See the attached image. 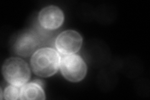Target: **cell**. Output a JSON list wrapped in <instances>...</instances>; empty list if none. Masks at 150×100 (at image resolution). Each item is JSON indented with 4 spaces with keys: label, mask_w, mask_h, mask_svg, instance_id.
Instances as JSON below:
<instances>
[{
    "label": "cell",
    "mask_w": 150,
    "mask_h": 100,
    "mask_svg": "<svg viewBox=\"0 0 150 100\" xmlns=\"http://www.w3.org/2000/svg\"><path fill=\"white\" fill-rule=\"evenodd\" d=\"M83 38L81 35L76 31L67 30L58 36L55 41L57 51L63 55L76 53L81 48Z\"/></svg>",
    "instance_id": "cell-4"
},
{
    "label": "cell",
    "mask_w": 150,
    "mask_h": 100,
    "mask_svg": "<svg viewBox=\"0 0 150 100\" xmlns=\"http://www.w3.org/2000/svg\"><path fill=\"white\" fill-rule=\"evenodd\" d=\"M2 73L9 84L18 87L27 83L31 77L29 66L26 61L18 57L9 58L4 62Z\"/></svg>",
    "instance_id": "cell-2"
},
{
    "label": "cell",
    "mask_w": 150,
    "mask_h": 100,
    "mask_svg": "<svg viewBox=\"0 0 150 100\" xmlns=\"http://www.w3.org/2000/svg\"><path fill=\"white\" fill-rule=\"evenodd\" d=\"M59 68L62 75L71 82H79L86 77L87 66L80 56L78 55H63Z\"/></svg>",
    "instance_id": "cell-3"
},
{
    "label": "cell",
    "mask_w": 150,
    "mask_h": 100,
    "mask_svg": "<svg viewBox=\"0 0 150 100\" xmlns=\"http://www.w3.org/2000/svg\"><path fill=\"white\" fill-rule=\"evenodd\" d=\"M38 21L45 30H56L63 23L64 14L58 6L53 5L46 6L39 13Z\"/></svg>",
    "instance_id": "cell-6"
},
{
    "label": "cell",
    "mask_w": 150,
    "mask_h": 100,
    "mask_svg": "<svg viewBox=\"0 0 150 100\" xmlns=\"http://www.w3.org/2000/svg\"><path fill=\"white\" fill-rule=\"evenodd\" d=\"M39 36L33 31H25L21 33L13 45L15 53L22 57L33 55L40 46Z\"/></svg>",
    "instance_id": "cell-5"
},
{
    "label": "cell",
    "mask_w": 150,
    "mask_h": 100,
    "mask_svg": "<svg viewBox=\"0 0 150 100\" xmlns=\"http://www.w3.org/2000/svg\"><path fill=\"white\" fill-rule=\"evenodd\" d=\"M61 58L58 51L51 48H42L31 56V69L35 74L40 77H52L59 70Z\"/></svg>",
    "instance_id": "cell-1"
},
{
    "label": "cell",
    "mask_w": 150,
    "mask_h": 100,
    "mask_svg": "<svg viewBox=\"0 0 150 100\" xmlns=\"http://www.w3.org/2000/svg\"><path fill=\"white\" fill-rule=\"evenodd\" d=\"M20 99H45L43 86L33 82L24 84L21 87Z\"/></svg>",
    "instance_id": "cell-7"
},
{
    "label": "cell",
    "mask_w": 150,
    "mask_h": 100,
    "mask_svg": "<svg viewBox=\"0 0 150 100\" xmlns=\"http://www.w3.org/2000/svg\"><path fill=\"white\" fill-rule=\"evenodd\" d=\"M21 94V87H16L15 85H9L4 90L3 96L7 100L20 99Z\"/></svg>",
    "instance_id": "cell-8"
}]
</instances>
